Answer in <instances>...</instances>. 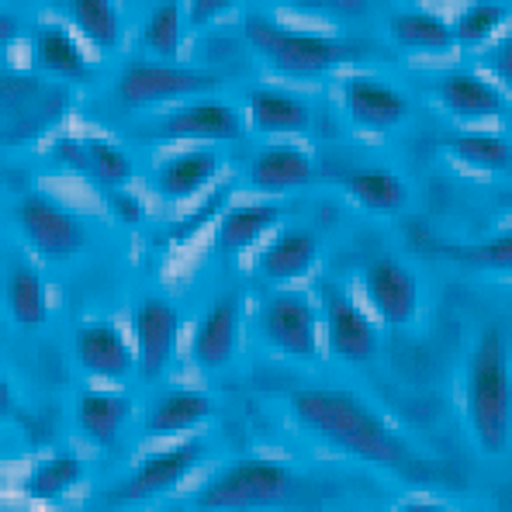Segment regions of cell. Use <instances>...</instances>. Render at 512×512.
Segmentation results:
<instances>
[{
    "instance_id": "1",
    "label": "cell",
    "mask_w": 512,
    "mask_h": 512,
    "mask_svg": "<svg viewBox=\"0 0 512 512\" xmlns=\"http://www.w3.org/2000/svg\"><path fill=\"white\" fill-rule=\"evenodd\" d=\"M298 426L340 454L402 474H419V457L371 405L346 388H301L291 395Z\"/></svg>"
},
{
    "instance_id": "2",
    "label": "cell",
    "mask_w": 512,
    "mask_h": 512,
    "mask_svg": "<svg viewBox=\"0 0 512 512\" xmlns=\"http://www.w3.org/2000/svg\"><path fill=\"white\" fill-rule=\"evenodd\" d=\"M464 416L474 447L485 457H502L512 447V364L509 346L495 326L474 343L464 367Z\"/></svg>"
},
{
    "instance_id": "3",
    "label": "cell",
    "mask_w": 512,
    "mask_h": 512,
    "mask_svg": "<svg viewBox=\"0 0 512 512\" xmlns=\"http://www.w3.org/2000/svg\"><path fill=\"white\" fill-rule=\"evenodd\" d=\"M243 35L270 70L291 80L322 77L336 66L353 63L364 52L360 42L336 39L326 32H308V28H288L256 7L243 11Z\"/></svg>"
},
{
    "instance_id": "4",
    "label": "cell",
    "mask_w": 512,
    "mask_h": 512,
    "mask_svg": "<svg viewBox=\"0 0 512 512\" xmlns=\"http://www.w3.org/2000/svg\"><path fill=\"white\" fill-rule=\"evenodd\" d=\"M301 492L298 474L277 457H239L198 488V512H253L284 506Z\"/></svg>"
},
{
    "instance_id": "5",
    "label": "cell",
    "mask_w": 512,
    "mask_h": 512,
    "mask_svg": "<svg viewBox=\"0 0 512 512\" xmlns=\"http://www.w3.org/2000/svg\"><path fill=\"white\" fill-rule=\"evenodd\" d=\"M222 84L218 73L194 70L180 63H160V59H135L115 80V97L125 108H156L167 101H194Z\"/></svg>"
},
{
    "instance_id": "6",
    "label": "cell",
    "mask_w": 512,
    "mask_h": 512,
    "mask_svg": "<svg viewBox=\"0 0 512 512\" xmlns=\"http://www.w3.org/2000/svg\"><path fill=\"white\" fill-rule=\"evenodd\" d=\"M260 340L274 353L288 360H315L319 357V312L305 291H270L256 312Z\"/></svg>"
},
{
    "instance_id": "7",
    "label": "cell",
    "mask_w": 512,
    "mask_h": 512,
    "mask_svg": "<svg viewBox=\"0 0 512 512\" xmlns=\"http://www.w3.org/2000/svg\"><path fill=\"white\" fill-rule=\"evenodd\" d=\"M14 222L21 236L32 243V250L45 260H70L87 250L84 218L45 194H25L14 205Z\"/></svg>"
},
{
    "instance_id": "8",
    "label": "cell",
    "mask_w": 512,
    "mask_h": 512,
    "mask_svg": "<svg viewBox=\"0 0 512 512\" xmlns=\"http://www.w3.org/2000/svg\"><path fill=\"white\" fill-rule=\"evenodd\" d=\"M205 450H208L205 440L194 436V440H180L167 450L146 454L135 464V471L128 474V478H122L118 485H111L108 492H104V502H108V506H132V502H146V499H156V495L170 492V488H177L187 474L198 468Z\"/></svg>"
},
{
    "instance_id": "9",
    "label": "cell",
    "mask_w": 512,
    "mask_h": 512,
    "mask_svg": "<svg viewBox=\"0 0 512 512\" xmlns=\"http://www.w3.org/2000/svg\"><path fill=\"white\" fill-rule=\"evenodd\" d=\"M132 340H135V360H139V378L156 381L167 374L173 364L180 340V312L167 298H142L132 308Z\"/></svg>"
},
{
    "instance_id": "10",
    "label": "cell",
    "mask_w": 512,
    "mask_h": 512,
    "mask_svg": "<svg viewBox=\"0 0 512 512\" xmlns=\"http://www.w3.org/2000/svg\"><path fill=\"white\" fill-rule=\"evenodd\" d=\"M322 329H326L329 353L343 364H367L381 350V333L371 315L333 288H326V301H322Z\"/></svg>"
},
{
    "instance_id": "11",
    "label": "cell",
    "mask_w": 512,
    "mask_h": 512,
    "mask_svg": "<svg viewBox=\"0 0 512 512\" xmlns=\"http://www.w3.org/2000/svg\"><path fill=\"white\" fill-rule=\"evenodd\" d=\"M364 298L384 326L405 329L419 315V281L402 260L381 256L364 270Z\"/></svg>"
},
{
    "instance_id": "12",
    "label": "cell",
    "mask_w": 512,
    "mask_h": 512,
    "mask_svg": "<svg viewBox=\"0 0 512 512\" xmlns=\"http://www.w3.org/2000/svg\"><path fill=\"white\" fill-rule=\"evenodd\" d=\"M73 357L90 378L101 381H125L132 371H139L135 346H128L125 333L111 319L80 322L73 333Z\"/></svg>"
},
{
    "instance_id": "13",
    "label": "cell",
    "mask_w": 512,
    "mask_h": 512,
    "mask_svg": "<svg viewBox=\"0 0 512 512\" xmlns=\"http://www.w3.org/2000/svg\"><path fill=\"white\" fill-rule=\"evenodd\" d=\"M343 111L353 128L364 132H395L409 118L412 104L398 87L384 84L381 77H346L343 80Z\"/></svg>"
},
{
    "instance_id": "14",
    "label": "cell",
    "mask_w": 512,
    "mask_h": 512,
    "mask_svg": "<svg viewBox=\"0 0 512 512\" xmlns=\"http://www.w3.org/2000/svg\"><path fill=\"white\" fill-rule=\"evenodd\" d=\"M156 135L160 139H215L229 142L243 135V118L229 101L215 94L194 97V101L177 104L173 111L156 122Z\"/></svg>"
},
{
    "instance_id": "15",
    "label": "cell",
    "mask_w": 512,
    "mask_h": 512,
    "mask_svg": "<svg viewBox=\"0 0 512 512\" xmlns=\"http://www.w3.org/2000/svg\"><path fill=\"white\" fill-rule=\"evenodd\" d=\"M52 160L63 167L84 173L94 184L108 187V191H125V184L135 177V163L125 149H118L108 139H77V135H63L52 146Z\"/></svg>"
},
{
    "instance_id": "16",
    "label": "cell",
    "mask_w": 512,
    "mask_h": 512,
    "mask_svg": "<svg viewBox=\"0 0 512 512\" xmlns=\"http://www.w3.org/2000/svg\"><path fill=\"white\" fill-rule=\"evenodd\" d=\"M239 295H222L198 319L191 333V360L201 371H222L236 360L239 350Z\"/></svg>"
},
{
    "instance_id": "17",
    "label": "cell",
    "mask_w": 512,
    "mask_h": 512,
    "mask_svg": "<svg viewBox=\"0 0 512 512\" xmlns=\"http://www.w3.org/2000/svg\"><path fill=\"white\" fill-rule=\"evenodd\" d=\"M319 260V236L305 225H284L267 239L256 256V274L274 284H288L305 277Z\"/></svg>"
},
{
    "instance_id": "18",
    "label": "cell",
    "mask_w": 512,
    "mask_h": 512,
    "mask_svg": "<svg viewBox=\"0 0 512 512\" xmlns=\"http://www.w3.org/2000/svg\"><path fill=\"white\" fill-rule=\"evenodd\" d=\"M436 97L440 104L450 111L454 118L461 122H492V118L506 115V97L502 90L485 80L481 73L471 70H454V73H443L436 80Z\"/></svg>"
},
{
    "instance_id": "19",
    "label": "cell",
    "mask_w": 512,
    "mask_h": 512,
    "mask_svg": "<svg viewBox=\"0 0 512 512\" xmlns=\"http://www.w3.org/2000/svg\"><path fill=\"white\" fill-rule=\"evenodd\" d=\"M312 177H315L312 156L301 146H291V142H270V146L256 149L250 167H246L250 187L263 194L295 191V187L312 184Z\"/></svg>"
},
{
    "instance_id": "20",
    "label": "cell",
    "mask_w": 512,
    "mask_h": 512,
    "mask_svg": "<svg viewBox=\"0 0 512 512\" xmlns=\"http://www.w3.org/2000/svg\"><path fill=\"white\" fill-rule=\"evenodd\" d=\"M212 416H215V402L205 391L170 388L149 402L142 429L149 436H180V433H191L194 426H201Z\"/></svg>"
},
{
    "instance_id": "21",
    "label": "cell",
    "mask_w": 512,
    "mask_h": 512,
    "mask_svg": "<svg viewBox=\"0 0 512 512\" xmlns=\"http://www.w3.org/2000/svg\"><path fill=\"white\" fill-rule=\"evenodd\" d=\"M246 115L253 132L263 135H301L312 125V108L281 87H253L246 94Z\"/></svg>"
},
{
    "instance_id": "22",
    "label": "cell",
    "mask_w": 512,
    "mask_h": 512,
    "mask_svg": "<svg viewBox=\"0 0 512 512\" xmlns=\"http://www.w3.org/2000/svg\"><path fill=\"white\" fill-rule=\"evenodd\" d=\"M218 167H222V160H218L215 149L194 146L177 156H167V160L160 163V170H156L153 184H156V191H160V198L191 201L194 194H201V187L212 184Z\"/></svg>"
},
{
    "instance_id": "23",
    "label": "cell",
    "mask_w": 512,
    "mask_h": 512,
    "mask_svg": "<svg viewBox=\"0 0 512 512\" xmlns=\"http://www.w3.org/2000/svg\"><path fill=\"white\" fill-rule=\"evenodd\" d=\"M132 409H135L132 398L122 395V391L90 388L77 395L73 416H77L80 433H84L90 443H97V447H115L122 429L128 426V419H132Z\"/></svg>"
},
{
    "instance_id": "24",
    "label": "cell",
    "mask_w": 512,
    "mask_h": 512,
    "mask_svg": "<svg viewBox=\"0 0 512 512\" xmlns=\"http://www.w3.org/2000/svg\"><path fill=\"white\" fill-rule=\"evenodd\" d=\"M32 52H35V66L56 80L84 84V80H90V73H94L90 56L84 52L80 39L66 25H56V21H49V25H42L39 32H35Z\"/></svg>"
},
{
    "instance_id": "25",
    "label": "cell",
    "mask_w": 512,
    "mask_h": 512,
    "mask_svg": "<svg viewBox=\"0 0 512 512\" xmlns=\"http://www.w3.org/2000/svg\"><path fill=\"white\" fill-rule=\"evenodd\" d=\"M384 25H388V35L395 39V45L412 52H447L457 45L454 21L440 18L426 7H398V11L388 14Z\"/></svg>"
},
{
    "instance_id": "26",
    "label": "cell",
    "mask_w": 512,
    "mask_h": 512,
    "mask_svg": "<svg viewBox=\"0 0 512 512\" xmlns=\"http://www.w3.org/2000/svg\"><path fill=\"white\" fill-rule=\"evenodd\" d=\"M281 208L263 205V201H246V205H232L218 215L215 225V250L225 256H236L250 250L260 236H267L277 222H281Z\"/></svg>"
},
{
    "instance_id": "27",
    "label": "cell",
    "mask_w": 512,
    "mask_h": 512,
    "mask_svg": "<svg viewBox=\"0 0 512 512\" xmlns=\"http://www.w3.org/2000/svg\"><path fill=\"white\" fill-rule=\"evenodd\" d=\"M4 312L14 326L39 329L49 319V288L39 270L28 263H11L4 274Z\"/></svg>"
},
{
    "instance_id": "28",
    "label": "cell",
    "mask_w": 512,
    "mask_h": 512,
    "mask_svg": "<svg viewBox=\"0 0 512 512\" xmlns=\"http://www.w3.org/2000/svg\"><path fill=\"white\" fill-rule=\"evenodd\" d=\"M346 191L357 205H364L367 212L378 215H395L409 205V184L398 173L381 170V167H360L350 170L343 177Z\"/></svg>"
},
{
    "instance_id": "29",
    "label": "cell",
    "mask_w": 512,
    "mask_h": 512,
    "mask_svg": "<svg viewBox=\"0 0 512 512\" xmlns=\"http://www.w3.org/2000/svg\"><path fill=\"white\" fill-rule=\"evenodd\" d=\"M63 14L73 21L80 39L97 52H115L122 45V11L108 0H73L63 4Z\"/></svg>"
},
{
    "instance_id": "30",
    "label": "cell",
    "mask_w": 512,
    "mask_h": 512,
    "mask_svg": "<svg viewBox=\"0 0 512 512\" xmlns=\"http://www.w3.org/2000/svg\"><path fill=\"white\" fill-rule=\"evenodd\" d=\"M80 481H84V461L77 454H49L32 464V471L21 481V492L28 499L52 502L70 492V488H77Z\"/></svg>"
},
{
    "instance_id": "31",
    "label": "cell",
    "mask_w": 512,
    "mask_h": 512,
    "mask_svg": "<svg viewBox=\"0 0 512 512\" xmlns=\"http://www.w3.org/2000/svg\"><path fill=\"white\" fill-rule=\"evenodd\" d=\"M184 7L180 4H156L146 11L139 28V42L160 63H177L180 45H184Z\"/></svg>"
},
{
    "instance_id": "32",
    "label": "cell",
    "mask_w": 512,
    "mask_h": 512,
    "mask_svg": "<svg viewBox=\"0 0 512 512\" xmlns=\"http://www.w3.org/2000/svg\"><path fill=\"white\" fill-rule=\"evenodd\" d=\"M443 146L471 170L506 173L512 167V146L495 132H457V135H447Z\"/></svg>"
},
{
    "instance_id": "33",
    "label": "cell",
    "mask_w": 512,
    "mask_h": 512,
    "mask_svg": "<svg viewBox=\"0 0 512 512\" xmlns=\"http://www.w3.org/2000/svg\"><path fill=\"white\" fill-rule=\"evenodd\" d=\"M512 7L509 4H495V0H485V4H464L461 11L454 14V35L457 45L464 49H474V45H485L509 21Z\"/></svg>"
},
{
    "instance_id": "34",
    "label": "cell",
    "mask_w": 512,
    "mask_h": 512,
    "mask_svg": "<svg viewBox=\"0 0 512 512\" xmlns=\"http://www.w3.org/2000/svg\"><path fill=\"white\" fill-rule=\"evenodd\" d=\"M461 260L474 263V267H488V270H512V229L481 239L478 246L461 253Z\"/></svg>"
},
{
    "instance_id": "35",
    "label": "cell",
    "mask_w": 512,
    "mask_h": 512,
    "mask_svg": "<svg viewBox=\"0 0 512 512\" xmlns=\"http://www.w3.org/2000/svg\"><path fill=\"white\" fill-rule=\"evenodd\" d=\"M481 63H485V70L512 94V32L502 35L499 42L488 45L485 56H481Z\"/></svg>"
},
{
    "instance_id": "36",
    "label": "cell",
    "mask_w": 512,
    "mask_h": 512,
    "mask_svg": "<svg viewBox=\"0 0 512 512\" xmlns=\"http://www.w3.org/2000/svg\"><path fill=\"white\" fill-rule=\"evenodd\" d=\"M108 208L118 222H128V225H135V222L146 218V208H142V201L135 198L132 191H108Z\"/></svg>"
},
{
    "instance_id": "37",
    "label": "cell",
    "mask_w": 512,
    "mask_h": 512,
    "mask_svg": "<svg viewBox=\"0 0 512 512\" xmlns=\"http://www.w3.org/2000/svg\"><path fill=\"white\" fill-rule=\"evenodd\" d=\"M232 11V4H222V0H198V4H187L184 7V14H187V25L191 28H205L208 21H215L218 14H229Z\"/></svg>"
},
{
    "instance_id": "38",
    "label": "cell",
    "mask_w": 512,
    "mask_h": 512,
    "mask_svg": "<svg viewBox=\"0 0 512 512\" xmlns=\"http://www.w3.org/2000/svg\"><path fill=\"white\" fill-rule=\"evenodd\" d=\"M398 512H450V509H443V506H436V502H423V499H416V502H405Z\"/></svg>"
}]
</instances>
